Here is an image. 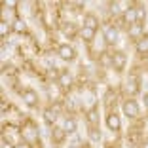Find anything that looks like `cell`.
Segmentation results:
<instances>
[{
    "label": "cell",
    "instance_id": "d4e9b609",
    "mask_svg": "<svg viewBox=\"0 0 148 148\" xmlns=\"http://www.w3.org/2000/svg\"><path fill=\"white\" fill-rule=\"evenodd\" d=\"M15 148H31V144H29V143H19Z\"/></svg>",
    "mask_w": 148,
    "mask_h": 148
},
{
    "label": "cell",
    "instance_id": "603a6c76",
    "mask_svg": "<svg viewBox=\"0 0 148 148\" xmlns=\"http://www.w3.org/2000/svg\"><path fill=\"white\" fill-rule=\"evenodd\" d=\"M0 148H15L12 143H10L8 139H2V143H0Z\"/></svg>",
    "mask_w": 148,
    "mask_h": 148
},
{
    "label": "cell",
    "instance_id": "2e32d148",
    "mask_svg": "<svg viewBox=\"0 0 148 148\" xmlns=\"http://www.w3.org/2000/svg\"><path fill=\"white\" fill-rule=\"evenodd\" d=\"M87 133H89V139H91L93 143H101V139H103V135H101V131L97 129V127H91Z\"/></svg>",
    "mask_w": 148,
    "mask_h": 148
},
{
    "label": "cell",
    "instance_id": "8992f818",
    "mask_svg": "<svg viewBox=\"0 0 148 148\" xmlns=\"http://www.w3.org/2000/svg\"><path fill=\"white\" fill-rule=\"evenodd\" d=\"M105 40H106V44H116L118 42V27H106L105 29Z\"/></svg>",
    "mask_w": 148,
    "mask_h": 148
},
{
    "label": "cell",
    "instance_id": "9a60e30c",
    "mask_svg": "<svg viewBox=\"0 0 148 148\" xmlns=\"http://www.w3.org/2000/svg\"><path fill=\"white\" fill-rule=\"evenodd\" d=\"M137 51L139 53H148V36H143V38L137 42Z\"/></svg>",
    "mask_w": 148,
    "mask_h": 148
},
{
    "label": "cell",
    "instance_id": "ba28073f",
    "mask_svg": "<svg viewBox=\"0 0 148 148\" xmlns=\"http://www.w3.org/2000/svg\"><path fill=\"white\" fill-rule=\"evenodd\" d=\"M42 118H44V122L48 123V125H53L57 120V110L55 108H46L42 112Z\"/></svg>",
    "mask_w": 148,
    "mask_h": 148
},
{
    "label": "cell",
    "instance_id": "484cf974",
    "mask_svg": "<svg viewBox=\"0 0 148 148\" xmlns=\"http://www.w3.org/2000/svg\"><path fill=\"white\" fill-rule=\"evenodd\" d=\"M17 6V2H6V8H15Z\"/></svg>",
    "mask_w": 148,
    "mask_h": 148
},
{
    "label": "cell",
    "instance_id": "8fae6325",
    "mask_svg": "<svg viewBox=\"0 0 148 148\" xmlns=\"http://www.w3.org/2000/svg\"><path fill=\"white\" fill-rule=\"evenodd\" d=\"M57 84L61 87H70V84H72V76H70L69 72H61L59 76H57Z\"/></svg>",
    "mask_w": 148,
    "mask_h": 148
},
{
    "label": "cell",
    "instance_id": "30bf717a",
    "mask_svg": "<svg viewBox=\"0 0 148 148\" xmlns=\"http://www.w3.org/2000/svg\"><path fill=\"white\" fill-rule=\"evenodd\" d=\"M84 27H87V29H91V31H95L97 32V29H99V19L95 17V15H86L84 17Z\"/></svg>",
    "mask_w": 148,
    "mask_h": 148
},
{
    "label": "cell",
    "instance_id": "5b68a950",
    "mask_svg": "<svg viewBox=\"0 0 148 148\" xmlns=\"http://www.w3.org/2000/svg\"><path fill=\"white\" fill-rule=\"evenodd\" d=\"M23 101H25L29 106H36V103H38V95H36L34 89H27V91H23Z\"/></svg>",
    "mask_w": 148,
    "mask_h": 148
},
{
    "label": "cell",
    "instance_id": "ffe728a7",
    "mask_svg": "<svg viewBox=\"0 0 148 148\" xmlns=\"http://www.w3.org/2000/svg\"><path fill=\"white\" fill-rule=\"evenodd\" d=\"M97 118H99V112H97V108H91L89 112H87V120H89V122H97Z\"/></svg>",
    "mask_w": 148,
    "mask_h": 148
},
{
    "label": "cell",
    "instance_id": "5bb4252c",
    "mask_svg": "<svg viewBox=\"0 0 148 148\" xmlns=\"http://www.w3.org/2000/svg\"><path fill=\"white\" fill-rule=\"evenodd\" d=\"M65 137H66V133H65V129H63V127H55V129L51 131V139H53V143H61Z\"/></svg>",
    "mask_w": 148,
    "mask_h": 148
},
{
    "label": "cell",
    "instance_id": "3957f363",
    "mask_svg": "<svg viewBox=\"0 0 148 148\" xmlns=\"http://www.w3.org/2000/svg\"><path fill=\"white\" fill-rule=\"evenodd\" d=\"M125 63H127V55H125V51H116L112 55V66L120 72V70H123V66H125Z\"/></svg>",
    "mask_w": 148,
    "mask_h": 148
},
{
    "label": "cell",
    "instance_id": "4fadbf2b",
    "mask_svg": "<svg viewBox=\"0 0 148 148\" xmlns=\"http://www.w3.org/2000/svg\"><path fill=\"white\" fill-rule=\"evenodd\" d=\"M143 32H144V27L140 25V23H135V25L129 27V36L131 38H139V36H143Z\"/></svg>",
    "mask_w": 148,
    "mask_h": 148
},
{
    "label": "cell",
    "instance_id": "277c9868",
    "mask_svg": "<svg viewBox=\"0 0 148 148\" xmlns=\"http://www.w3.org/2000/svg\"><path fill=\"white\" fill-rule=\"evenodd\" d=\"M122 15H123V21H125L129 27H131V25H135V23H137V10H135V6H131V8H127L125 12L122 13Z\"/></svg>",
    "mask_w": 148,
    "mask_h": 148
},
{
    "label": "cell",
    "instance_id": "4316f807",
    "mask_svg": "<svg viewBox=\"0 0 148 148\" xmlns=\"http://www.w3.org/2000/svg\"><path fill=\"white\" fill-rule=\"evenodd\" d=\"M144 105H146V108H148V93L144 95Z\"/></svg>",
    "mask_w": 148,
    "mask_h": 148
},
{
    "label": "cell",
    "instance_id": "83f0119b",
    "mask_svg": "<svg viewBox=\"0 0 148 148\" xmlns=\"http://www.w3.org/2000/svg\"><path fill=\"white\" fill-rule=\"evenodd\" d=\"M143 148H148V143H146V144H144V146H143Z\"/></svg>",
    "mask_w": 148,
    "mask_h": 148
},
{
    "label": "cell",
    "instance_id": "52a82bcc",
    "mask_svg": "<svg viewBox=\"0 0 148 148\" xmlns=\"http://www.w3.org/2000/svg\"><path fill=\"white\" fill-rule=\"evenodd\" d=\"M106 127L112 129V131H118L122 127V122H120L118 114H108V116H106Z\"/></svg>",
    "mask_w": 148,
    "mask_h": 148
},
{
    "label": "cell",
    "instance_id": "6da1fadb",
    "mask_svg": "<svg viewBox=\"0 0 148 148\" xmlns=\"http://www.w3.org/2000/svg\"><path fill=\"white\" fill-rule=\"evenodd\" d=\"M57 55L61 57L63 61H74V57H76V51L70 44H61L59 48H57Z\"/></svg>",
    "mask_w": 148,
    "mask_h": 148
},
{
    "label": "cell",
    "instance_id": "7a4b0ae2",
    "mask_svg": "<svg viewBox=\"0 0 148 148\" xmlns=\"http://www.w3.org/2000/svg\"><path fill=\"white\" fill-rule=\"evenodd\" d=\"M123 114H125L127 118H135L137 114H139V103H137L135 99H127L125 103H123Z\"/></svg>",
    "mask_w": 148,
    "mask_h": 148
},
{
    "label": "cell",
    "instance_id": "44dd1931",
    "mask_svg": "<svg viewBox=\"0 0 148 148\" xmlns=\"http://www.w3.org/2000/svg\"><path fill=\"white\" fill-rule=\"evenodd\" d=\"M108 10H110V13H114V15H118V13L122 12V10H120V4H118V2H110Z\"/></svg>",
    "mask_w": 148,
    "mask_h": 148
},
{
    "label": "cell",
    "instance_id": "ac0fdd59",
    "mask_svg": "<svg viewBox=\"0 0 148 148\" xmlns=\"http://www.w3.org/2000/svg\"><path fill=\"white\" fill-rule=\"evenodd\" d=\"M137 23H140V25H143L144 23V19H146V10L143 8V6H137Z\"/></svg>",
    "mask_w": 148,
    "mask_h": 148
},
{
    "label": "cell",
    "instance_id": "7c38bea8",
    "mask_svg": "<svg viewBox=\"0 0 148 148\" xmlns=\"http://www.w3.org/2000/svg\"><path fill=\"white\" fill-rule=\"evenodd\" d=\"M80 36H82L84 42H93V40H95V31L87 29V27H82V29H80Z\"/></svg>",
    "mask_w": 148,
    "mask_h": 148
},
{
    "label": "cell",
    "instance_id": "e0dca14e",
    "mask_svg": "<svg viewBox=\"0 0 148 148\" xmlns=\"http://www.w3.org/2000/svg\"><path fill=\"white\" fill-rule=\"evenodd\" d=\"M12 29H13V27L10 25L8 21H2V23H0V36H2V38H6V36L10 34V31H12Z\"/></svg>",
    "mask_w": 148,
    "mask_h": 148
},
{
    "label": "cell",
    "instance_id": "7402d4cb",
    "mask_svg": "<svg viewBox=\"0 0 148 148\" xmlns=\"http://www.w3.org/2000/svg\"><path fill=\"white\" fill-rule=\"evenodd\" d=\"M127 89H129V91H139V82H137V80H129V87H127Z\"/></svg>",
    "mask_w": 148,
    "mask_h": 148
},
{
    "label": "cell",
    "instance_id": "9c48e42d",
    "mask_svg": "<svg viewBox=\"0 0 148 148\" xmlns=\"http://www.w3.org/2000/svg\"><path fill=\"white\" fill-rule=\"evenodd\" d=\"M63 129H65L66 135H72V133H76V129H78V123H76L74 118H66L65 123H63Z\"/></svg>",
    "mask_w": 148,
    "mask_h": 148
},
{
    "label": "cell",
    "instance_id": "d6986e66",
    "mask_svg": "<svg viewBox=\"0 0 148 148\" xmlns=\"http://www.w3.org/2000/svg\"><path fill=\"white\" fill-rule=\"evenodd\" d=\"M13 31H15V32H25V31H27L25 21H21V19H15V23H13Z\"/></svg>",
    "mask_w": 148,
    "mask_h": 148
},
{
    "label": "cell",
    "instance_id": "cb8c5ba5",
    "mask_svg": "<svg viewBox=\"0 0 148 148\" xmlns=\"http://www.w3.org/2000/svg\"><path fill=\"white\" fill-rule=\"evenodd\" d=\"M6 131H15V133H19V127L17 125H8V127H6Z\"/></svg>",
    "mask_w": 148,
    "mask_h": 148
}]
</instances>
